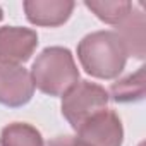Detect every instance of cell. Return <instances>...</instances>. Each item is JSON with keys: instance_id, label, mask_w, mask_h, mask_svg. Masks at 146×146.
Segmentation results:
<instances>
[{"instance_id": "cell-1", "label": "cell", "mask_w": 146, "mask_h": 146, "mask_svg": "<svg viewBox=\"0 0 146 146\" xmlns=\"http://www.w3.org/2000/svg\"><path fill=\"white\" fill-rule=\"evenodd\" d=\"M78 57L88 74L100 79L117 78L127 60V53L113 31H96L84 36L78 46Z\"/></svg>"}, {"instance_id": "cell-2", "label": "cell", "mask_w": 146, "mask_h": 146, "mask_svg": "<svg viewBox=\"0 0 146 146\" xmlns=\"http://www.w3.org/2000/svg\"><path fill=\"white\" fill-rule=\"evenodd\" d=\"M31 79L35 88L50 96H64L79 81V70L72 53L62 46L45 48L33 64Z\"/></svg>"}, {"instance_id": "cell-3", "label": "cell", "mask_w": 146, "mask_h": 146, "mask_svg": "<svg viewBox=\"0 0 146 146\" xmlns=\"http://www.w3.org/2000/svg\"><path fill=\"white\" fill-rule=\"evenodd\" d=\"M107 103L108 91L105 88L90 81H81L64 95L62 113L72 127L78 129L88 119L105 110Z\"/></svg>"}, {"instance_id": "cell-4", "label": "cell", "mask_w": 146, "mask_h": 146, "mask_svg": "<svg viewBox=\"0 0 146 146\" xmlns=\"http://www.w3.org/2000/svg\"><path fill=\"white\" fill-rule=\"evenodd\" d=\"M76 131V136L90 146H120L124 137L119 115L107 108L88 119Z\"/></svg>"}, {"instance_id": "cell-5", "label": "cell", "mask_w": 146, "mask_h": 146, "mask_svg": "<svg viewBox=\"0 0 146 146\" xmlns=\"http://www.w3.org/2000/svg\"><path fill=\"white\" fill-rule=\"evenodd\" d=\"M35 93L31 74L21 65L0 62V103L7 107L26 105Z\"/></svg>"}, {"instance_id": "cell-6", "label": "cell", "mask_w": 146, "mask_h": 146, "mask_svg": "<svg viewBox=\"0 0 146 146\" xmlns=\"http://www.w3.org/2000/svg\"><path fill=\"white\" fill-rule=\"evenodd\" d=\"M38 45V35L33 29L5 26L0 28V62L19 65L33 55Z\"/></svg>"}, {"instance_id": "cell-7", "label": "cell", "mask_w": 146, "mask_h": 146, "mask_svg": "<svg viewBox=\"0 0 146 146\" xmlns=\"http://www.w3.org/2000/svg\"><path fill=\"white\" fill-rule=\"evenodd\" d=\"M74 9V2L67 0H29L24 2V11L29 23L36 26H60L64 24Z\"/></svg>"}, {"instance_id": "cell-8", "label": "cell", "mask_w": 146, "mask_h": 146, "mask_svg": "<svg viewBox=\"0 0 146 146\" xmlns=\"http://www.w3.org/2000/svg\"><path fill=\"white\" fill-rule=\"evenodd\" d=\"M146 19L141 11H132L119 23L115 35L119 36L127 55L144 58L146 53Z\"/></svg>"}, {"instance_id": "cell-9", "label": "cell", "mask_w": 146, "mask_h": 146, "mask_svg": "<svg viewBox=\"0 0 146 146\" xmlns=\"http://www.w3.org/2000/svg\"><path fill=\"white\" fill-rule=\"evenodd\" d=\"M0 146H45L40 131L24 122H14L4 127Z\"/></svg>"}, {"instance_id": "cell-10", "label": "cell", "mask_w": 146, "mask_h": 146, "mask_svg": "<svg viewBox=\"0 0 146 146\" xmlns=\"http://www.w3.org/2000/svg\"><path fill=\"white\" fill-rule=\"evenodd\" d=\"M110 95L119 103L139 102L144 96V67H139L136 74H131L112 84Z\"/></svg>"}, {"instance_id": "cell-11", "label": "cell", "mask_w": 146, "mask_h": 146, "mask_svg": "<svg viewBox=\"0 0 146 146\" xmlns=\"http://www.w3.org/2000/svg\"><path fill=\"white\" fill-rule=\"evenodd\" d=\"M86 7L96 14L98 19L108 24H119L131 11V2H86Z\"/></svg>"}, {"instance_id": "cell-12", "label": "cell", "mask_w": 146, "mask_h": 146, "mask_svg": "<svg viewBox=\"0 0 146 146\" xmlns=\"http://www.w3.org/2000/svg\"><path fill=\"white\" fill-rule=\"evenodd\" d=\"M50 146H90L78 136H57L50 141Z\"/></svg>"}, {"instance_id": "cell-13", "label": "cell", "mask_w": 146, "mask_h": 146, "mask_svg": "<svg viewBox=\"0 0 146 146\" xmlns=\"http://www.w3.org/2000/svg\"><path fill=\"white\" fill-rule=\"evenodd\" d=\"M0 19H2V9H0Z\"/></svg>"}]
</instances>
